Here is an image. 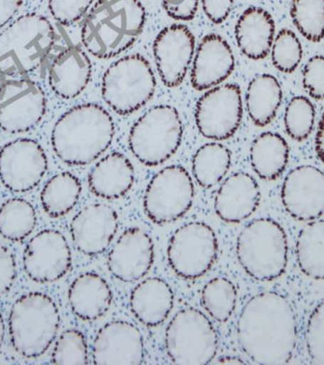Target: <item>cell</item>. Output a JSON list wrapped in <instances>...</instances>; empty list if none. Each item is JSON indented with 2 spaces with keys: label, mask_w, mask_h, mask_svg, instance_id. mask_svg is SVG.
<instances>
[{
  "label": "cell",
  "mask_w": 324,
  "mask_h": 365,
  "mask_svg": "<svg viewBox=\"0 0 324 365\" xmlns=\"http://www.w3.org/2000/svg\"><path fill=\"white\" fill-rule=\"evenodd\" d=\"M241 349L256 364H286L297 347L296 315L291 302L274 292L249 299L237 321Z\"/></svg>",
  "instance_id": "6da1fadb"
},
{
  "label": "cell",
  "mask_w": 324,
  "mask_h": 365,
  "mask_svg": "<svg viewBox=\"0 0 324 365\" xmlns=\"http://www.w3.org/2000/svg\"><path fill=\"white\" fill-rule=\"evenodd\" d=\"M115 123L98 103H88L66 111L51 131V145L61 162L85 166L98 160L113 142Z\"/></svg>",
  "instance_id": "7a4b0ae2"
},
{
  "label": "cell",
  "mask_w": 324,
  "mask_h": 365,
  "mask_svg": "<svg viewBox=\"0 0 324 365\" xmlns=\"http://www.w3.org/2000/svg\"><path fill=\"white\" fill-rule=\"evenodd\" d=\"M145 21L140 0H98L83 24V45L97 58H113L136 42Z\"/></svg>",
  "instance_id": "3957f363"
},
{
  "label": "cell",
  "mask_w": 324,
  "mask_h": 365,
  "mask_svg": "<svg viewBox=\"0 0 324 365\" xmlns=\"http://www.w3.org/2000/svg\"><path fill=\"white\" fill-rule=\"evenodd\" d=\"M47 17L26 14L0 33V76L22 77L38 70L56 43Z\"/></svg>",
  "instance_id": "277c9868"
},
{
  "label": "cell",
  "mask_w": 324,
  "mask_h": 365,
  "mask_svg": "<svg viewBox=\"0 0 324 365\" xmlns=\"http://www.w3.org/2000/svg\"><path fill=\"white\" fill-rule=\"evenodd\" d=\"M61 316L56 302L42 292L17 299L9 316V333L14 349L22 357L44 354L58 334Z\"/></svg>",
  "instance_id": "5b68a950"
},
{
  "label": "cell",
  "mask_w": 324,
  "mask_h": 365,
  "mask_svg": "<svg viewBox=\"0 0 324 365\" xmlns=\"http://www.w3.org/2000/svg\"><path fill=\"white\" fill-rule=\"evenodd\" d=\"M238 262L251 278L273 281L286 272L288 241L285 230L271 218L252 220L237 237Z\"/></svg>",
  "instance_id": "8992f818"
},
{
  "label": "cell",
  "mask_w": 324,
  "mask_h": 365,
  "mask_svg": "<svg viewBox=\"0 0 324 365\" xmlns=\"http://www.w3.org/2000/svg\"><path fill=\"white\" fill-rule=\"evenodd\" d=\"M183 125L174 106L160 105L148 109L129 132V148L146 166H157L173 157L182 145Z\"/></svg>",
  "instance_id": "52a82bcc"
},
{
  "label": "cell",
  "mask_w": 324,
  "mask_h": 365,
  "mask_svg": "<svg viewBox=\"0 0 324 365\" xmlns=\"http://www.w3.org/2000/svg\"><path fill=\"white\" fill-rule=\"evenodd\" d=\"M156 85L147 60L140 54H132L117 60L105 71L102 79V96L115 113L126 116L152 99Z\"/></svg>",
  "instance_id": "ba28073f"
},
{
  "label": "cell",
  "mask_w": 324,
  "mask_h": 365,
  "mask_svg": "<svg viewBox=\"0 0 324 365\" xmlns=\"http://www.w3.org/2000/svg\"><path fill=\"white\" fill-rule=\"evenodd\" d=\"M218 344L217 331L210 319L192 307L179 310L166 329V352L174 364H211Z\"/></svg>",
  "instance_id": "9c48e42d"
},
{
  "label": "cell",
  "mask_w": 324,
  "mask_h": 365,
  "mask_svg": "<svg viewBox=\"0 0 324 365\" xmlns=\"http://www.w3.org/2000/svg\"><path fill=\"white\" fill-rule=\"evenodd\" d=\"M194 198L193 180L180 165H171L157 172L145 190L143 209L149 220L157 224L173 223L184 217Z\"/></svg>",
  "instance_id": "30bf717a"
},
{
  "label": "cell",
  "mask_w": 324,
  "mask_h": 365,
  "mask_svg": "<svg viewBox=\"0 0 324 365\" xmlns=\"http://www.w3.org/2000/svg\"><path fill=\"white\" fill-rule=\"evenodd\" d=\"M217 255L216 232L199 221L180 227L169 241V265L186 280H196L207 274L216 263Z\"/></svg>",
  "instance_id": "8fae6325"
},
{
  "label": "cell",
  "mask_w": 324,
  "mask_h": 365,
  "mask_svg": "<svg viewBox=\"0 0 324 365\" xmlns=\"http://www.w3.org/2000/svg\"><path fill=\"white\" fill-rule=\"evenodd\" d=\"M47 111V96L30 79L6 80L0 85V128L10 134L36 128Z\"/></svg>",
  "instance_id": "7c38bea8"
},
{
  "label": "cell",
  "mask_w": 324,
  "mask_h": 365,
  "mask_svg": "<svg viewBox=\"0 0 324 365\" xmlns=\"http://www.w3.org/2000/svg\"><path fill=\"white\" fill-rule=\"evenodd\" d=\"M242 118V94L234 84L210 88L197 101L194 111L199 133L214 140H225L234 136Z\"/></svg>",
  "instance_id": "4fadbf2b"
},
{
  "label": "cell",
  "mask_w": 324,
  "mask_h": 365,
  "mask_svg": "<svg viewBox=\"0 0 324 365\" xmlns=\"http://www.w3.org/2000/svg\"><path fill=\"white\" fill-rule=\"evenodd\" d=\"M47 154L36 140L19 138L0 149V180L13 192L36 188L47 173Z\"/></svg>",
  "instance_id": "5bb4252c"
},
{
  "label": "cell",
  "mask_w": 324,
  "mask_h": 365,
  "mask_svg": "<svg viewBox=\"0 0 324 365\" xmlns=\"http://www.w3.org/2000/svg\"><path fill=\"white\" fill-rule=\"evenodd\" d=\"M73 257L62 232L48 229L34 235L23 254L28 277L38 284L53 283L70 272Z\"/></svg>",
  "instance_id": "9a60e30c"
},
{
  "label": "cell",
  "mask_w": 324,
  "mask_h": 365,
  "mask_svg": "<svg viewBox=\"0 0 324 365\" xmlns=\"http://www.w3.org/2000/svg\"><path fill=\"white\" fill-rule=\"evenodd\" d=\"M281 198L294 220H319L324 215L323 172L312 165L298 166L283 180Z\"/></svg>",
  "instance_id": "2e32d148"
},
{
  "label": "cell",
  "mask_w": 324,
  "mask_h": 365,
  "mask_svg": "<svg viewBox=\"0 0 324 365\" xmlns=\"http://www.w3.org/2000/svg\"><path fill=\"white\" fill-rule=\"evenodd\" d=\"M153 51L163 84L176 88L183 82L194 56V36L185 25L163 29L155 39Z\"/></svg>",
  "instance_id": "e0dca14e"
},
{
  "label": "cell",
  "mask_w": 324,
  "mask_h": 365,
  "mask_svg": "<svg viewBox=\"0 0 324 365\" xmlns=\"http://www.w3.org/2000/svg\"><path fill=\"white\" fill-rule=\"evenodd\" d=\"M155 247L150 235L139 227L125 230L112 247L108 257L109 272L117 280L132 283L150 272Z\"/></svg>",
  "instance_id": "ac0fdd59"
},
{
  "label": "cell",
  "mask_w": 324,
  "mask_h": 365,
  "mask_svg": "<svg viewBox=\"0 0 324 365\" xmlns=\"http://www.w3.org/2000/svg\"><path fill=\"white\" fill-rule=\"evenodd\" d=\"M119 227L117 212L107 204H90L78 212L70 223L75 248L88 257L107 251Z\"/></svg>",
  "instance_id": "d6986e66"
},
{
  "label": "cell",
  "mask_w": 324,
  "mask_h": 365,
  "mask_svg": "<svg viewBox=\"0 0 324 365\" xmlns=\"http://www.w3.org/2000/svg\"><path fill=\"white\" fill-rule=\"evenodd\" d=\"M145 356L142 333L128 322L105 324L94 339L93 357L95 364H142Z\"/></svg>",
  "instance_id": "ffe728a7"
},
{
  "label": "cell",
  "mask_w": 324,
  "mask_h": 365,
  "mask_svg": "<svg viewBox=\"0 0 324 365\" xmlns=\"http://www.w3.org/2000/svg\"><path fill=\"white\" fill-rule=\"evenodd\" d=\"M235 59L229 43L218 34L203 37L192 68L194 90L203 91L219 86L234 70Z\"/></svg>",
  "instance_id": "44dd1931"
},
{
  "label": "cell",
  "mask_w": 324,
  "mask_h": 365,
  "mask_svg": "<svg viewBox=\"0 0 324 365\" xmlns=\"http://www.w3.org/2000/svg\"><path fill=\"white\" fill-rule=\"evenodd\" d=\"M260 200V188L254 178L238 172L221 184L214 198V210L224 222L240 223L251 217Z\"/></svg>",
  "instance_id": "7402d4cb"
},
{
  "label": "cell",
  "mask_w": 324,
  "mask_h": 365,
  "mask_svg": "<svg viewBox=\"0 0 324 365\" xmlns=\"http://www.w3.org/2000/svg\"><path fill=\"white\" fill-rule=\"evenodd\" d=\"M93 74L90 57L79 46H71L60 53L48 71L51 90L63 99H73L88 87Z\"/></svg>",
  "instance_id": "603a6c76"
},
{
  "label": "cell",
  "mask_w": 324,
  "mask_h": 365,
  "mask_svg": "<svg viewBox=\"0 0 324 365\" xmlns=\"http://www.w3.org/2000/svg\"><path fill=\"white\" fill-rule=\"evenodd\" d=\"M173 290L163 279L152 277L137 284L130 294L131 312L140 323L156 327L164 323L174 307Z\"/></svg>",
  "instance_id": "cb8c5ba5"
},
{
  "label": "cell",
  "mask_w": 324,
  "mask_h": 365,
  "mask_svg": "<svg viewBox=\"0 0 324 365\" xmlns=\"http://www.w3.org/2000/svg\"><path fill=\"white\" fill-rule=\"evenodd\" d=\"M68 303L73 314L83 321L99 320L110 309V286L95 272H85L74 279L68 289Z\"/></svg>",
  "instance_id": "d4e9b609"
},
{
  "label": "cell",
  "mask_w": 324,
  "mask_h": 365,
  "mask_svg": "<svg viewBox=\"0 0 324 365\" xmlns=\"http://www.w3.org/2000/svg\"><path fill=\"white\" fill-rule=\"evenodd\" d=\"M134 180V168L130 160L120 152H112L91 169L88 187L96 197L114 200L125 197Z\"/></svg>",
  "instance_id": "484cf974"
},
{
  "label": "cell",
  "mask_w": 324,
  "mask_h": 365,
  "mask_svg": "<svg viewBox=\"0 0 324 365\" xmlns=\"http://www.w3.org/2000/svg\"><path fill=\"white\" fill-rule=\"evenodd\" d=\"M234 33L244 56L252 60L263 59L268 56L273 44L274 20L263 9L249 7L237 20Z\"/></svg>",
  "instance_id": "4316f807"
},
{
  "label": "cell",
  "mask_w": 324,
  "mask_h": 365,
  "mask_svg": "<svg viewBox=\"0 0 324 365\" xmlns=\"http://www.w3.org/2000/svg\"><path fill=\"white\" fill-rule=\"evenodd\" d=\"M289 148L280 134L265 132L252 142L249 160L252 169L263 180H277L288 165Z\"/></svg>",
  "instance_id": "83f0119b"
},
{
  "label": "cell",
  "mask_w": 324,
  "mask_h": 365,
  "mask_svg": "<svg viewBox=\"0 0 324 365\" xmlns=\"http://www.w3.org/2000/svg\"><path fill=\"white\" fill-rule=\"evenodd\" d=\"M283 100L282 87L271 74L255 76L246 93V111L255 125H269L276 117Z\"/></svg>",
  "instance_id": "f1b7e54d"
},
{
  "label": "cell",
  "mask_w": 324,
  "mask_h": 365,
  "mask_svg": "<svg viewBox=\"0 0 324 365\" xmlns=\"http://www.w3.org/2000/svg\"><path fill=\"white\" fill-rule=\"evenodd\" d=\"M82 194V183L70 172L54 175L40 194L43 210L48 217L58 218L73 211Z\"/></svg>",
  "instance_id": "f546056e"
},
{
  "label": "cell",
  "mask_w": 324,
  "mask_h": 365,
  "mask_svg": "<svg viewBox=\"0 0 324 365\" xmlns=\"http://www.w3.org/2000/svg\"><path fill=\"white\" fill-rule=\"evenodd\" d=\"M231 165V152L219 143L200 146L193 160L192 172L196 182L203 188L216 186L228 174Z\"/></svg>",
  "instance_id": "4dcf8cb0"
},
{
  "label": "cell",
  "mask_w": 324,
  "mask_h": 365,
  "mask_svg": "<svg viewBox=\"0 0 324 365\" xmlns=\"http://www.w3.org/2000/svg\"><path fill=\"white\" fill-rule=\"evenodd\" d=\"M296 255L303 274L314 280H324V220L310 221L301 230Z\"/></svg>",
  "instance_id": "1f68e13d"
},
{
  "label": "cell",
  "mask_w": 324,
  "mask_h": 365,
  "mask_svg": "<svg viewBox=\"0 0 324 365\" xmlns=\"http://www.w3.org/2000/svg\"><path fill=\"white\" fill-rule=\"evenodd\" d=\"M37 215L30 201L11 197L0 207V235L13 242H21L36 229Z\"/></svg>",
  "instance_id": "d6a6232c"
},
{
  "label": "cell",
  "mask_w": 324,
  "mask_h": 365,
  "mask_svg": "<svg viewBox=\"0 0 324 365\" xmlns=\"http://www.w3.org/2000/svg\"><path fill=\"white\" fill-rule=\"evenodd\" d=\"M237 303V289L229 279H211L203 287L202 304L203 309L214 320L226 323L234 314Z\"/></svg>",
  "instance_id": "836d02e7"
},
{
  "label": "cell",
  "mask_w": 324,
  "mask_h": 365,
  "mask_svg": "<svg viewBox=\"0 0 324 365\" xmlns=\"http://www.w3.org/2000/svg\"><path fill=\"white\" fill-rule=\"evenodd\" d=\"M291 14L298 31L312 42L324 38V0H292Z\"/></svg>",
  "instance_id": "e575fe53"
},
{
  "label": "cell",
  "mask_w": 324,
  "mask_h": 365,
  "mask_svg": "<svg viewBox=\"0 0 324 365\" xmlns=\"http://www.w3.org/2000/svg\"><path fill=\"white\" fill-rule=\"evenodd\" d=\"M315 118H316V110L308 98L305 96L292 98L285 112L286 133L297 142L305 140L313 130Z\"/></svg>",
  "instance_id": "d590c367"
},
{
  "label": "cell",
  "mask_w": 324,
  "mask_h": 365,
  "mask_svg": "<svg viewBox=\"0 0 324 365\" xmlns=\"http://www.w3.org/2000/svg\"><path fill=\"white\" fill-rule=\"evenodd\" d=\"M303 58V47L294 31L283 29L274 38L271 59L274 67L283 73H292Z\"/></svg>",
  "instance_id": "8d00e7d4"
},
{
  "label": "cell",
  "mask_w": 324,
  "mask_h": 365,
  "mask_svg": "<svg viewBox=\"0 0 324 365\" xmlns=\"http://www.w3.org/2000/svg\"><path fill=\"white\" fill-rule=\"evenodd\" d=\"M54 364H88V347L85 335L76 329L63 332L51 354Z\"/></svg>",
  "instance_id": "74e56055"
},
{
  "label": "cell",
  "mask_w": 324,
  "mask_h": 365,
  "mask_svg": "<svg viewBox=\"0 0 324 365\" xmlns=\"http://www.w3.org/2000/svg\"><path fill=\"white\" fill-rule=\"evenodd\" d=\"M305 341L312 363L324 364V302L315 307L308 319Z\"/></svg>",
  "instance_id": "f35d334b"
},
{
  "label": "cell",
  "mask_w": 324,
  "mask_h": 365,
  "mask_svg": "<svg viewBox=\"0 0 324 365\" xmlns=\"http://www.w3.org/2000/svg\"><path fill=\"white\" fill-rule=\"evenodd\" d=\"M94 0H48V10L60 24L70 26L79 21Z\"/></svg>",
  "instance_id": "ab89813d"
},
{
  "label": "cell",
  "mask_w": 324,
  "mask_h": 365,
  "mask_svg": "<svg viewBox=\"0 0 324 365\" xmlns=\"http://www.w3.org/2000/svg\"><path fill=\"white\" fill-rule=\"evenodd\" d=\"M303 85L313 99L324 100V56L308 60L303 71Z\"/></svg>",
  "instance_id": "60d3db41"
},
{
  "label": "cell",
  "mask_w": 324,
  "mask_h": 365,
  "mask_svg": "<svg viewBox=\"0 0 324 365\" xmlns=\"http://www.w3.org/2000/svg\"><path fill=\"white\" fill-rule=\"evenodd\" d=\"M16 275V257L10 250L0 244V296L10 292Z\"/></svg>",
  "instance_id": "b9f144b4"
},
{
  "label": "cell",
  "mask_w": 324,
  "mask_h": 365,
  "mask_svg": "<svg viewBox=\"0 0 324 365\" xmlns=\"http://www.w3.org/2000/svg\"><path fill=\"white\" fill-rule=\"evenodd\" d=\"M162 4L172 19L189 21L196 16L199 0H163Z\"/></svg>",
  "instance_id": "7bdbcfd3"
},
{
  "label": "cell",
  "mask_w": 324,
  "mask_h": 365,
  "mask_svg": "<svg viewBox=\"0 0 324 365\" xmlns=\"http://www.w3.org/2000/svg\"><path fill=\"white\" fill-rule=\"evenodd\" d=\"M206 16L216 24L225 21L234 7V0H202Z\"/></svg>",
  "instance_id": "ee69618b"
},
{
  "label": "cell",
  "mask_w": 324,
  "mask_h": 365,
  "mask_svg": "<svg viewBox=\"0 0 324 365\" xmlns=\"http://www.w3.org/2000/svg\"><path fill=\"white\" fill-rule=\"evenodd\" d=\"M22 5L23 0H0V31L10 24Z\"/></svg>",
  "instance_id": "f6af8a7d"
},
{
  "label": "cell",
  "mask_w": 324,
  "mask_h": 365,
  "mask_svg": "<svg viewBox=\"0 0 324 365\" xmlns=\"http://www.w3.org/2000/svg\"><path fill=\"white\" fill-rule=\"evenodd\" d=\"M316 152L318 157L324 163V113L320 120L316 135Z\"/></svg>",
  "instance_id": "bcb514c9"
},
{
  "label": "cell",
  "mask_w": 324,
  "mask_h": 365,
  "mask_svg": "<svg viewBox=\"0 0 324 365\" xmlns=\"http://www.w3.org/2000/svg\"><path fill=\"white\" fill-rule=\"evenodd\" d=\"M218 364H244L245 361L241 360L240 358L235 357V356H225V357L220 358L218 360Z\"/></svg>",
  "instance_id": "7dc6e473"
},
{
  "label": "cell",
  "mask_w": 324,
  "mask_h": 365,
  "mask_svg": "<svg viewBox=\"0 0 324 365\" xmlns=\"http://www.w3.org/2000/svg\"><path fill=\"white\" fill-rule=\"evenodd\" d=\"M4 338H5V322H4V318H3L1 310H0V349H1L3 341H4Z\"/></svg>",
  "instance_id": "c3c4849f"
}]
</instances>
